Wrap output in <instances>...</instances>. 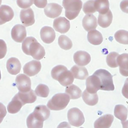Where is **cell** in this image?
<instances>
[{
    "label": "cell",
    "instance_id": "22",
    "mask_svg": "<svg viewBox=\"0 0 128 128\" xmlns=\"http://www.w3.org/2000/svg\"><path fill=\"white\" fill-rule=\"evenodd\" d=\"M17 95L24 105L26 104L33 103L37 98L36 94L32 90H30L26 92H19Z\"/></svg>",
    "mask_w": 128,
    "mask_h": 128
},
{
    "label": "cell",
    "instance_id": "18",
    "mask_svg": "<svg viewBox=\"0 0 128 128\" xmlns=\"http://www.w3.org/2000/svg\"><path fill=\"white\" fill-rule=\"evenodd\" d=\"M113 120L114 116L112 114H104L95 121L94 127L95 128H108L111 126Z\"/></svg>",
    "mask_w": 128,
    "mask_h": 128
},
{
    "label": "cell",
    "instance_id": "1",
    "mask_svg": "<svg viewBox=\"0 0 128 128\" xmlns=\"http://www.w3.org/2000/svg\"><path fill=\"white\" fill-rule=\"evenodd\" d=\"M50 116V110L45 105L36 106L34 112L26 118L27 126L29 128H42L43 122Z\"/></svg>",
    "mask_w": 128,
    "mask_h": 128
},
{
    "label": "cell",
    "instance_id": "21",
    "mask_svg": "<svg viewBox=\"0 0 128 128\" xmlns=\"http://www.w3.org/2000/svg\"><path fill=\"white\" fill-rule=\"evenodd\" d=\"M6 68L8 72L12 75H16L20 72L21 64L20 60L16 58L12 57L6 62Z\"/></svg>",
    "mask_w": 128,
    "mask_h": 128
},
{
    "label": "cell",
    "instance_id": "2",
    "mask_svg": "<svg viewBox=\"0 0 128 128\" xmlns=\"http://www.w3.org/2000/svg\"><path fill=\"white\" fill-rule=\"evenodd\" d=\"M22 48L25 54L31 56L36 60L42 59L46 54L44 48L32 36H28L24 40Z\"/></svg>",
    "mask_w": 128,
    "mask_h": 128
},
{
    "label": "cell",
    "instance_id": "3",
    "mask_svg": "<svg viewBox=\"0 0 128 128\" xmlns=\"http://www.w3.org/2000/svg\"><path fill=\"white\" fill-rule=\"evenodd\" d=\"M51 76L64 86L72 84L74 80L72 72L63 65H58L54 66L51 70Z\"/></svg>",
    "mask_w": 128,
    "mask_h": 128
},
{
    "label": "cell",
    "instance_id": "13",
    "mask_svg": "<svg viewBox=\"0 0 128 128\" xmlns=\"http://www.w3.org/2000/svg\"><path fill=\"white\" fill-rule=\"evenodd\" d=\"M41 63L36 60H32L25 64L23 68L24 72L29 76L37 74L41 69Z\"/></svg>",
    "mask_w": 128,
    "mask_h": 128
},
{
    "label": "cell",
    "instance_id": "23",
    "mask_svg": "<svg viewBox=\"0 0 128 128\" xmlns=\"http://www.w3.org/2000/svg\"><path fill=\"white\" fill-rule=\"evenodd\" d=\"M70 71L72 72L74 78L76 79L84 80L88 76L87 69L83 66L74 65L70 68Z\"/></svg>",
    "mask_w": 128,
    "mask_h": 128
},
{
    "label": "cell",
    "instance_id": "20",
    "mask_svg": "<svg viewBox=\"0 0 128 128\" xmlns=\"http://www.w3.org/2000/svg\"><path fill=\"white\" fill-rule=\"evenodd\" d=\"M82 25L84 29L87 32L95 30L98 26L97 19L92 14H86L82 19Z\"/></svg>",
    "mask_w": 128,
    "mask_h": 128
},
{
    "label": "cell",
    "instance_id": "38",
    "mask_svg": "<svg viewBox=\"0 0 128 128\" xmlns=\"http://www.w3.org/2000/svg\"><path fill=\"white\" fill-rule=\"evenodd\" d=\"M34 4L38 8H44L48 4L47 0H34Z\"/></svg>",
    "mask_w": 128,
    "mask_h": 128
},
{
    "label": "cell",
    "instance_id": "33",
    "mask_svg": "<svg viewBox=\"0 0 128 128\" xmlns=\"http://www.w3.org/2000/svg\"><path fill=\"white\" fill-rule=\"evenodd\" d=\"M119 54L116 52H111L108 54L106 58V62L108 66L112 68L118 66L117 63V58Z\"/></svg>",
    "mask_w": 128,
    "mask_h": 128
},
{
    "label": "cell",
    "instance_id": "12",
    "mask_svg": "<svg viewBox=\"0 0 128 128\" xmlns=\"http://www.w3.org/2000/svg\"><path fill=\"white\" fill-rule=\"evenodd\" d=\"M70 26V21L65 17H58L54 19L53 22V28L54 29L61 34L67 32L69 30Z\"/></svg>",
    "mask_w": 128,
    "mask_h": 128
},
{
    "label": "cell",
    "instance_id": "17",
    "mask_svg": "<svg viewBox=\"0 0 128 128\" xmlns=\"http://www.w3.org/2000/svg\"><path fill=\"white\" fill-rule=\"evenodd\" d=\"M14 16V12L11 7L4 4L0 6V25L10 21Z\"/></svg>",
    "mask_w": 128,
    "mask_h": 128
},
{
    "label": "cell",
    "instance_id": "26",
    "mask_svg": "<svg viewBox=\"0 0 128 128\" xmlns=\"http://www.w3.org/2000/svg\"><path fill=\"white\" fill-rule=\"evenodd\" d=\"M87 38L89 42L93 45H99L103 40V37L102 34L96 30L88 31Z\"/></svg>",
    "mask_w": 128,
    "mask_h": 128
},
{
    "label": "cell",
    "instance_id": "24",
    "mask_svg": "<svg viewBox=\"0 0 128 128\" xmlns=\"http://www.w3.org/2000/svg\"><path fill=\"white\" fill-rule=\"evenodd\" d=\"M24 104L16 94L7 106L8 111L10 114H16L18 112Z\"/></svg>",
    "mask_w": 128,
    "mask_h": 128
},
{
    "label": "cell",
    "instance_id": "41",
    "mask_svg": "<svg viewBox=\"0 0 128 128\" xmlns=\"http://www.w3.org/2000/svg\"><path fill=\"white\" fill-rule=\"evenodd\" d=\"M121 10L126 14H128V0H122L120 3Z\"/></svg>",
    "mask_w": 128,
    "mask_h": 128
},
{
    "label": "cell",
    "instance_id": "7",
    "mask_svg": "<svg viewBox=\"0 0 128 128\" xmlns=\"http://www.w3.org/2000/svg\"><path fill=\"white\" fill-rule=\"evenodd\" d=\"M68 119L69 124L74 126L79 127L84 122L82 112L77 108H72L68 110Z\"/></svg>",
    "mask_w": 128,
    "mask_h": 128
},
{
    "label": "cell",
    "instance_id": "40",
    "mask_svg": "<svg viewBox=\"0 0 128 128\" xmlns=\"http://www.w3.org/2000/svg\"><path fill=\"white\" fill-rule=\"evenodd\" d=\"M122 92L123 96L128 99V78L125 80L124 85L122 90Z\"/></svg>",
    "mask_w": 128,
    "mask_h": 128
},
{
    "label": "cell",
    "instance_id": "43",
    "mask_svg": "<svg viewBox=\"0 0 128 128\" xmlns=\"http://www.w3.org/2000/svg\"><path fill=\"white\" fill-rule=\"evenodd\" d=\"M2 0H0V5L1 4H2Z\"/></svg>",
    "mask_w": 128,
    "mask_h": 128
},
{
    "label": "cell",
    "instance_id": "14",
    "mask_svg": "<svg viewBox=\"0 0 128 128\" xmlns=\"http://www.w3.org/2000/svg\"><path fill=\"white\" fill-rule=\"evenodd\" d=\"M62 8L56 3H50L47 4L44 8L46 16L50 18H56L60 16L62 12Z\"/></svg>",
    "mask_w": 128,
    "mask_h": 128
},
{
    "label": "cell",
    "instance_id": "4",
    "mask_svg": "<svg viewBox=\"0 0 128 128\" xmlns=\"http://www.w3.org/2000/svg\"><path fill=\"white\" fill-rule=\"evenodd\" d=\"M62 5L65 9V16L69 20L76 18L82 8L81 0H63Z\"/></svg>",
    "mask_w": 128,
    "mask_h": 128
},
{
    "label": "cell",
    "instance_id": "44",
    "mask_svg": "<svg viewBox=\"0 0 128 128\" xmlns=\"http://www.w3.org/2000/svg\"><path fill=\"white\" fill-rule=\"evenodd\" d=\"M1 79V74H0V80Z\"/></svg>",
    "mask_w": 128,
    "mask_h": 128
},
{
    "label": "cell",
    "instance_id": "9",
    "mask_svg": "<svg viewBox=\"0 0 128 128\" xmlns=\"http://www.w3.org/2000/svg\"><path fill=\"white\" fill-rule=\"evenodd\" d=\"M20 21L24 26H32L35 22L34 12L30 8L22 9L20 10Z\"/></svg>",
    "mask_w": 128,
    "mask_h": 128
},
{
    "label": "cell",
    "instance_id": "11",
    "mask_svg": "<svg viewBox=\"0 0 128 128\" xmlns=\"http://www.w3.org/2000/svg\"><path fill=\"white\" fill-rule=\"evenodd\" d=\"M11 36L14 41L17 42H22L26 36L25 26L20 24L15 25L11 30Z\"/></svg>",
    "mask_w": 128,
    "mask_h": 128
},
{
    "label": "cell",
    "instance_id": "8",
    "mask_svg": "<svg viewBox=\"0 0 128 128\" xmlns=\"http://www.w3.org/2000/svg\"><path fill=\"white\" fill-rule=\"evenodd\" d=\"M16 86L20 92H26L31 90V80L30 78L22 74H18L15 80Z\"/></svg>",
    "mask_w": 128,
    "mask_h": 128
},
{
    "label": "cell",
    "instance_id": "35",
    "mask_svg": "<svg viewBox=\"0 0 128 128\" xmlns=\"http://www.w3.org/2000/svg\"><path fill=\"white\" fill-rule=\"evenodd\" d=\"M94 0H89L84 3L82 10L84 14H92L96 12V10L94 6Z\"/></svg>",
    "mask_w": 128,
    "mask_h": 128
},
{
    "label": "cell",
    "instance_id": "29",
    "mask_svg": "<svg viewBox=\"0 0 128 128\" xmlns=\"http://www.w3.org/2000/svg\"><path fill=\"white\" fill-rule=\"evenodd\" d=\"M114 115L122 122L125 121L128 117V110L124 105L117 104L114 109Z\"/></svg>",
    "mask_w": 128,
    "mask_h": 128
},
{
    "label": "cell",
    "instance_id": "42",
    "mask_svg": "<svg viewBox=\"0 0 128 128\" xmlns=\"http://www.w3.org/2000/svg\"><path fill=\"white\" fill-rule=\"evenodd\" d=\"M123 128H128V120L124 121L121 122Z\"/></svg>",
    "mask_w": 128,
    "mask_h": 128
},
{
    "label": "cell",
    "instance_id": "10",
    "mask_svg": "<svg viewBox=\"0 0 128 128\" xmlns=\"http://www.w3.org/2000/svg\"><path fill=\"white\" fill-rule=\"evenodd\" d=\"M86 90L90 94H94L100 90L101 84L98 77L93 74L86 80Z\"/></svg>",
    "mask_w": 128,
    "mask_h": 128
},
{
    "label": "cell",
    "instance_id": "19",
    "mask_svg": "<svg viewBox=\"0 0 128 128\" xmlns=\"http://www.w3.org/2000/svg\"><path fill=\"white\" fill-rule=\"evenodd\" d=\"M117 63L119 66L120 74L124 76H128V54L124 53L117 58Z\"/></svg>",
    "mask_w": 128,
    "mask_h": 128
},
{
    "label": "cell",
    "instance_id": "37",
    "mask_svg": "<svg viewBox=\"0 0 128 128\" xmlns=\"http://www.w3.org/2000/svg\"><path fill=\"white\" fill-rule=\"evenodd\" d=\"M6 52L7 46L6 43L4 40L0 39V59L3 58L5 56Z\"/></svg>",
    "mask_w": 128,
    "mask_h": 128
},
{
    "label": "cell",
    "instance_id": "30",
    "mask_svg": "<svg viewBox=\"0 0 128 128\" xmlns=\"http://www.w3.org/2000/svg\"><path fill=\"white\" fill-rule=\"evenodd\" d=\"M94 6L96 11L100 14H104L110 10L108 0H94Z\"/></svg>",
    "mask_w": 128,
    "mask_h": 128
},
{
    "label": "cell",
    "instance_id": "34",
    "mask_svg": "<svg viewBox=\"0 0 128 128\" xmlns=\"http://www.w3.org/2000/svg\"><path fill=\"white\" fill-rule=\"evenodd\" d=\"M34 92L38 96L46 98L49 94L50 90L46 85L44 84H39L36 87Z\"/></svg>",
    "mask_w": 128,
    "mask_h": 128
},
{
    "label": "cell",
    "instance_id": "6",
    "mask_svg": "<svg viewBox=\"0 0 128 128\" xmlns=\"http://www.w3.org/2000/svg\"><path fill=\"white\" fill-rule=\"evenodd\" d=\"M94 74L97 76L100 81L101 90L110 91L114 90L112 76L108 71L104 69H99L96 70Z\"/></svg>",
    "mask_w": 128,
    "mask_h": 128
},
{
    "label": "cell",
    "instance_id": "25",
    "mask_svg": "<svg viewBox=\"0 0 128 128\" xmlns=\"http://www.w3.org/2000/svg\"><path fill=\"white\" fill-rule=\"evenodd\" d=\"M98 24L102 28L108 27L112 20V14L110 10H109L104 14H99L98 16Z\"/></svg>",
    "mask_w": 128,
    "mask_h": 128
},
{
    "label": "cell",
    "instance_id": "28",
    "mask_svg": "<svg viewBox=\"0 0 128 128\" xmlns=\"http://www.w3.org/2000/svg\"><path fill=\"white\" fill-rule=\"evenodd\" d=\"M65 92L69 96L70 99L73 100L80 98L82 94L81 90L78 86L72 84L66 87Z\"/></svg>",
    "mask_w": 128,
    "mask_h": 128
},
{
    "label": "cell",
    "instance_id": "31",
    "mask_svg": "<svg viewBox=\"0 0 128 128\" xmlns=\"http://www.w3.org/2000/svg\"><path fill=\"white\" fill-rule=\"evenodd\" d=\"M114 38L118 42L128 44V31L124 30H118L114 34Z\"/></svg>",
    "mask_w": 128,
    "mask_h": 128
},
{
    "label": "cell",
    "instance_id": "36",
    "mask_svg": "<svg viewBox=\"0 0 128 128\" xmlns=\"http://www.w3.org/2000/svg\"><path fill=\"white\" fill-rule=\"evenodd\" d=\"M34 0H16L18 6L22 8H30L32 5Z\"/></svg>",
    "mask_w": 128,
    "mask_h": 128
},
{
    "label": "cell",
    "instance_id": "5",
    "mask_svg": "<svg viewBox=\"0 0 128 128\" xmlns=\"http://www.w3.org/2000/svg\"><path fill=\"white\" fill-rule=\"evenodd\" d=\"M70 100L66 93H58L54 94L47 104L48 108L52 110H60L66 108Z\"/></svg>",
    "mask_w": 128,
    "mask_h": 128
},
{
    "label": "cell",
    "instance_id": "32",
    "mask_svg": "<svg viewBox=\"0 0 128 128\" xmlns=\"http://www.w3.org/2000/svg\"><path fill=\"white\" fill-rule=\"evenodd\" d=\"M58 44L60 48L64 50H70L72 46L71 40L65 35H60L58 38Z\"/></svg>",
    "mask_w": 128,
    "mask_h": 128
},
{
    "label": "cell",
    "instance_id": "15",
    "mask_svg": "<svg viewBox=\"0 0 128 128\" xmlns=\"http://www.w3.org/2000/svg\"><path fill=\"white\" fill-rule=\"evenodd\" d=\"M40 36L42 42L48 44L52 42L56 38L54 30L48 26H44L41 28Z\"/></svg>",
    "mask_w": 128,
    "mask_h": 128
},
{
    "label": "cell",
    "instance_id": "27",
    "mask_svg": "<svg viewBox=\"0 0 128 128\" xmlns=\"http://www.w3.org/2000/svg\"><path fill=\"white\" fill-rule=\"evenodd\" d=\"M82 98L84 102L89 106H94L98 101V98L96 92L90 94L85 90L82 94Z\"/></svg>",
    "mask_w": 128,
    "mask_h": 128
},
{
    "label": "cell",
    "instance_id": "16",
    "mask_svg": "<svg viewBox=\"0 0 128 128\" xmlns=\"http://www.w3.org/2000/svg\"><path fill=\"white\" fill-rule=\"evenodd\" d=\"M74 62L79 66H84L89 64L91 58L90 54L83 50H78L76 52L73 56Z\"/></svg>",
    "mask_w": 128,
    "mask_h": 128
},
{
    "label": "cell",
    "instance_id": "39",
    "mask_svg": "<svg viewBox=\"0 0 128 128\" xmlns=\"http://www.w3.org/2000/svg\"><path fill=\"white\" fill-rule=\"evenodd\" d=\"M6 106L0 102V124L2 122L6 114Z\"/></svg>",
    "mask_w": 128,
    "mask_h": 128
}]
</instances>
